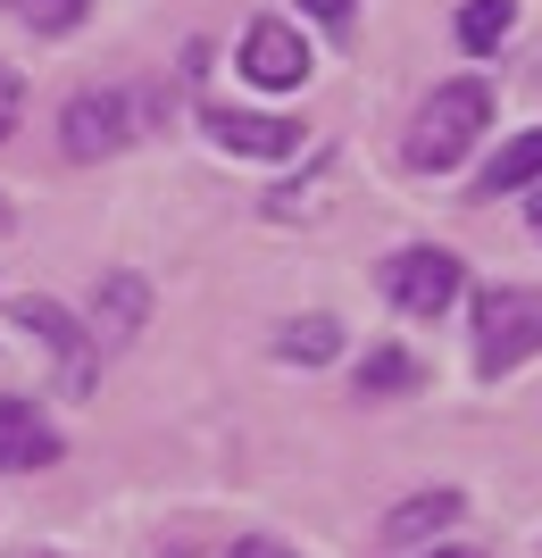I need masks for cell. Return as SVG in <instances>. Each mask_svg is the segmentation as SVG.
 <instances>
[{
	"label": "cell",
	"instance_id": "d6986e66",
	"mask_svg": "<svg viewBox=\"0 0 542 558\" xmlns=\"http://www.w3.org/2000/svg\"><path fill=\"white\" fill-rule=\"evenodd\" d=\"M301 9H309L317 25H342V17H351V0H301Z\"/></svg>",
	"mask_w": 542,
	"mask_h": 558
},
{
	"label": "cell",
	"instance_id": "52a82bcc",
	"mask_svg": "<svg viewBox=\"0 0 542 558\" xmlns=\"http://www.w3.org/2000/svg\"><path fill=\"white\" fill-rule=\"evenodd\" d=\"M217 150H234V159H292L301 150V125L292 117H267V109H201Z\"/></svg>",
	"mask_w": 542,
	"mask_h": 558
},
{
	"label": "cell",
	"instance_id": "30bf717a",
	"mask_svg": "<svg viewBox=\"0 0 542 558\" xmlns=\"http://www.w3.org/2000/svg\"><path fill=\"white\" fill-rule=\"evenodd\" d=\"M443 525H459V492H418V500H401V509L384 517V550H418Z\"/></svg>",
	"mask_w": 542,
	"mask_h": 558
},
{
	"label": "cell",
	"instance_id": "ba28073f",
	"mask_svg": "<svg viewBox=\"0 0 542 558\" xmlns=\"http://www.w3.org/2000/svg\"><path fill=\"white\" fill-rule=\"evenodd\" d=\"M242 75L251 84H267V93H292L309 75V43H301V25H284V17H251V34H242Z\"/></svg>",
	"mask_w": 542,
	"mask_h": 558
},
{
	"label": "cell",
	"instance_id": "277c9868",
	"mask_svg": "<svg viewBox=\"0 0 542 558\" xmlns=\"http://www.w3.org/2000/svg\"><path fill=\"white\" fill-rule=\"evenodd\" d=\"M384 292H393V308H401V317L434 326V317L468 292V267H459L450 251H434V242H409V251L384 258Z\"/></svg>",
	"mask_w": 542,
	"mask_h": 558
},
{
	"label": "cell",
	"instance_id": "ac0fdd59",
	"mask_svg": "<svg viewBox=\"0 0 542 558\" xmlns=\"http://www.w3.org/2000/svg\"><path fill=\"white\" fill-rule=\"evenodd\" d=\"M226 558H292V550H284L276 534H242V542H234V550H226Z\"/></svg>",
	"mask_w": 542,
	"mask_h": 558
},
{
	"label": "cell",
	"instance_id": "9c48e42d",
	"mask_svg": "<svg viewBox=\"0 0 542 558\" xmlns=\"http://www.w3.org/2000/svg\"><path fill=\"white\" fill-rule=\"evenodd\" d=\"M50 459H59V425L25 392H0V475H34Z\"/></svg>",
	"mask_w": 542,
	"mask_h": 558
},
{
	"label": "cell",
	"instance_id": "7c38bea8",
	"mask_svg": "<svg viewBox=\"0 0 542 558\" xmlns=\"http://www.w3.org/2000/svg\"><path fill=\"white\" fill-rule=\"evenodd\" d=\"M526 184H542V125L518 134V142H501V159L475 175V201H501V192H526Z\"/></svg>",
	"mask_w": 542,
	"mask_h": 558
},
{
	"label": "cell",
	"instance_id": "ffe728a7",
	"mask_svg": "<svg viewBox=\"0 0 542 558\" xmlns=\"http://www.w3.org/2000/svg\"><path fill=\"white\" fill-rule=\"evenodd\" d=\"M434 558H475V550H434Z\"/></svg>",
	"mask_w": 542,
	"mask_h": 558
},
{
	"label": "cell",
	"instance_id": "9a60e30c",
	"mask_svg": "<svg viewBox=\"0 0 542 558\" xmlns=\"http://www.w3.org/2000/svg\"><path fill=\"white\" fill-rule=\"evenodd\" d=\"M509 25H518V0H468V9H459V43L468 50H501Z\"/></svg>",
	"mask_w": 542,
	"mask_h": 558
},
{
	"label": "cell",
	"instance_id": "7a4b0ae2",
	"mask_svg": "<svg viewBox=\"0 0 542 558\" xmlns=\"http://www.w3.org/2000/svg\"><path fill=\"white\" fill-rule=\"evenodd\" d=\"M534 350H542V292H526V283L475 292V375H518Z\"/></svg>",
	"mask_w": 542,
	"mask_h": 558
},
{
	"label": "cell",
	"instance_id": "8fae6325",
	"mask_svg": "<svg viewBox=\"0 0 542 558\" xmlns=\"http://www.w3.org/2000/svg\"><path fill=\"white\" fill-rule=\"evenodd\" d=\"M326 201H334V159L317 150L309 175H292V184L267 192V217H276V226H301V217H326Z\"/></svg>",
	"mask_w": 542,
	"mask_h": 558
},
{
	"label": "cell",
	"instance_id": "44dd1931",
	"mask_svg": "<svg viewBox=\"0 0 542 558\" xmlns=\"http://www.w3.org/2000/svg\"><path fill=\"white\" fill-rule=\"evenodd\" d=\"M534 226H542V192H534Z\"/></svg>",
	"mask_w": 542,
	"mask_h": 558
},
{
	"label": "cell",
	"instance_id": "2e32d148",
	"mask_svg": "<svg viewBox=\"0 0 542 558\" xmlns=\"http://www.w3.org/2000/svg\"><path fill=\"white\" fill-rule=\"evenodd\" d=\"M93 0H0V17H17L25 34H75Z\"/></svg>",
	"mask_w": 542,
	"mask_h": 558
},
{
	"label": "cell",
	"instance_id": "e0dca14e",
	"mask_svg": "<svg viewBox=\"0 0 542 558\" xmlns=\"http://www.w3.org/2000/svg\"><path fill=\"white\" fill-rule=\"evenodd\" d=\"M17 117H25V75L9 68V59H0V142L17 134Z\"/></svg>",
	"mask_w": 542,
	"mask_h": 558
},
{
	"label": "cell",
	"instance_id": "6da1fadb",
	"mask_svg": "<svg viewBox=\"0 0 542 558\" xmlns=\"http://www.w3.org/2000/svg\"><path fill=\"white\" fill-rule=\"evenodd\" d=\"M493 125V93L475 84V75H459V84H434V100L418 109V134H409V167H459L475 150V134Z\"/></svg>",
	"mask_w": 542,
	"mask_h": 558
},
{
	"label": "cell",
	"instance_id": "7402d4cb",
	"mask_svg": "<svg viewBox=\"0 0 542 558\" xmlns=\"http://www.w3.org/2000/svg\"><path fill=\"white\" fill-rule=\"evenodd\" d=\"M167 558H192V550H167Z\"/></svg>",
	"mask_w": 542,
	"mask_h": 558
},
{
	"label": "cell",
	"instance_id": "5b68a950",
	"mask_svg": "<svg viewBox=\"0 0 542 558\" xmlns=\"http://www.w3.org/2000/svg\"><path fill=\"white\" fill-rule=\"evenodd\" d=\"M17 326L50 350V384H59V392H68V400L93 392L100 350H93V333H84V317H68L59 301H43V292H34V301H17Z\"/></svg>",
	"mask_w": 542,
	"mask_h": 558
},
{
	"label": "cell",
	"instance_id": "603a6c76",
	"mask_svg": "<svg viewBox=\"0 0 542 558\" xmlns=\"http://www.w3.org/2000/svg\"><path fill=\"white\" fill-rule=\"evenodd\" d=\"M0 226H9V209H0Z\"/></svg>",
	"mask_w": 542,
	"mask_h": 558
},
{
	"label": "cell",
	"instance_id": "3957f363",
	"mask_svg": "<svg viewBox=\"0 0 542 558\" xmlns=\"http://www.w3.org/2000/svg\"><path fill=\"white\" fill-rule=\"evenodd\" d=\"M134 134H142V117H134V93H125V84H84V93H68V109H59V150H68L75 167L118 159Z\"/></svg>",
	"mask_w": 542,
	"mask_h": 558
},
{
	"label": "cell",
	"instance_id": "8992f818",
	"mask_svg": "<svg viewBox=\"0 0 542 558\" xmlns=\"http://www.w3.org/2000/svg\"><path fill=\"white\" fill-rule=\"evenodd\" d=\"M142 326H150V283L125 276V267H109V276L93 283V308H84V333H93V350H125Z\"/></svg>",
	"mask_w": 542,
	"mask_h": 558
},
{
	"label": "cell",
	"instance_id": "5bb4252c",
	"mask_svg": "<svg viewBox=\"0 0 542 558\" xmlns=\"http://www.w3.org/2000/svg\"><path fill=\"white\" fill-rule=\"evenodd\" d=\"M334 350H342V326H334V317H301V326L276 333V359H292V367H326Z\"/></svg>",
	"mask_w": 542,
	"mask_h": 558
},
{
	"label": "cell",
	"instance_id": "4fadbf2b",
	"mask_svg": "<svg viewBox=\"0 0 542 558\" xmlns=\"http://www.w3.org/2000/svg\"><path fill=\"white\" fill-rule=\"evenodd\" d=\"M418 384H425V367L409 359V350H368V359H359V392H368V400L418 392Z\"/></svg>",
	"mask_w": 542,
	"mask_h": 558
}]
</instances>
